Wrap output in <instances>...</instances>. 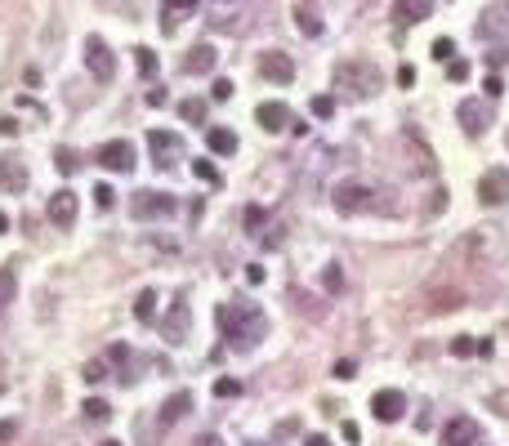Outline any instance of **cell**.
<instances>
[{"mask_svg": "<svg viewBox=\"0 0 509 446\" xmlns=\"http://www.w3.org/2000/svg\"><path fill=\"white\" fill-rule=\"evenodd\" d=\"M219 330H223V344H228V348L250 353V348L268 335V317H263L254 303H246V299L219 303Z\"/></svg>", "mask_w": 509, "mask_h": 446, "instance_id": "obj_1", "label": "cell"}, {"mask_svg": "<svg viewBox=\"0 0 509 446\" xmlns=\"http://www.w3.org/2000/svg\"><path fill=\"white\" fill-rule=\"evenodd\" d=\"M335 85L348 90L353 99H371V94H380V68L366 59H348L335 68Z\"/></svg>", "mask_w": 509, "mask_h": 446, "instance_id": "obj_2", "label": "cell"}, {"mask_svg": "<svg viewBox=\"0 0 509 446\" xmlns=\"http://www.w3.org/2000/svg\"><path fill=\"white\" fill-rule=\"evenodd\" d=\"M331 205H335L339 214H371V210H380V192H375L371 183H357V179H348V183L335 187Z\"/></svg>", "mask_w": 509, "mask_h": 446, "instance_id": "obj_3", "label": "cell"}, {"mask_svg": "<svg viewBox=\"0 0 509 446\" xmlns=\"http://www.w3.org/2000/svg\"><path fill=\"white\" fill-rule=\"evenodd\" d=\"M166 214H174V196L157 192V187H143V192L130 196V219L148 223V219H166Z\"/></svg>", "mask_w": 509, "mask_h": 446, "instance_id": "obj_4", "label": "cell"}, {"mask_svg": "<svg viewBox=\"0 0 509 446\" xmlns=\"http://www.w3.org/2000/svg\"><path fill=\"white\" fill-rule=\"evenodd\" d=\"M487 254V232H465L447 254V268H483Z\"/></svg>", "mask_w": 509, "mask_h": 446, "instance_id": "obj_5", "label": "cell"}, {"mask_svg": "<svg viewBox=\"0 0 509 446\" xmlns=\"http://www.w3.org/2000/svg\"><path fill=\"white\" fill-rule=\"evenodd\" d=\"M85 68H90V76H94V81H103V85L117 76V54L108 50L103 36H90V41H85Z\"/></svg>", "mask_w": 509, "mask_h": 446, "instance_id": "obj_6", "label": "cell"}, {"mask_svg": "<svg viewBox=\"0 0 509 446\" xmlns=\"http://www.w3.org/2000/svg\"><path fill=\"white\" fill-rule=\"evenodd\" d=\"M94 161H99L103 170H117V174H130L134 170V143L130 139H108L99 152H94Z\"/></svg>", "mask_w": 509, "mask_h": 446, "instance_id": "obj_7", "label": "cell"}, {"mask_svg": "<svg viewBox=\"0 0 509 446\" xmlns=\"http://www.w3.org/2000/svg\"><path fill=\"white\" fill-rule=\"evenodd\" d=\"M478 201L483 205H505L509 201V170H487L483 179H478Z\"/></svg>", "mask_w": 509, "mask_h": 446, "instance_id": "obj_8", "label": "cell"}, {"mask_svg": "<svg viewBox=\"0 0 509 446\" xmlns=\"http://www.w3.org/2000/svg\"><path fill=\"white\" fill-rule=\"evenodd\" d=\"M442 446H483V429H478L469 415H456L442 429Z\"/></svg>", "mask_w": 509, "mask_h": 446, "instance_id": "obj_9", "label": "cell"}, {"mask_svg": "<svg viewBox=\"0 0 509 446\" xmlns=\"http://www.w3.org/2000/svg\"><path fill=\"white\" fill-rule=\"evenodd\" d=\"M188 321H192V308H188V299L179 295L174 303H170L166 321H161V330H166V339H170V344H183V339H188Z\"/></svg>", "mask_w": 509, "mask_h": 446, "instance_id": "obj_10", "label": "cell"}, {"mask_svg": "<svg viewBox=\"0 0 509 446\" xmlns=\"http://www.w3.org/2000/svg\"><path fill=\"white\" fill-rule=\"evenodd\" d=\"M148 148H152V161H157V165L170 170V165H174V156L183 152V139H179V134H166V130H152V134H148Z\"/></svg>", "mask_w": 509, "mask_h": 446, "instance_id": "obj_11", "label": "cell"}, {"mask_svg": "<svg viewBox=\"0 0 509 446\" xmlns=\"http://www.w3.org/2000/svg\"><path fill=\"white\" fill-rule=\"evenodd\" d=\"M50 223L63 227V232L77 223V192H72V187H59V192L50 196Z\"/></svg>", "mask_w": 509, "mask_h": 446, "instance_id": "obj_12", "label": "cell"}, {"mask_svg": "<svg viewBox=\"0 0 509 446\" xmlns=\"http://www.w3.org/2000/svg\"><path fill=\"white\" fill-rule=\"evenodd\" d=\"M371 411H375V420L393 424V420H402V411H407V397H402L398 388H380V393L371 397Z\"/></svg>", "mask_w": 509, "mask_h": 446, "instance_id": "obj_13", "label": "cell"}, {"mask_svg": "<svg viewBox=\"0 0 509 446\" xmlns=\"http://www.w3.org/2000/svg\"><path fill=\"white\" fill-rule=\"evenodd\" d=\"M259 76H268V81H277V85H290V81H295V63H290V54L268 50L259 59Z\"/></svg>", "mask_w": 509, "mask_h": 446, "instance_id": "obj_14", "label": "cell"}, {"mask_svg": "<svg viewBox=\"0 0 509 446\" xmlns=\"http://www.w3.org/2000/svg\"><path fill=\"white\" fill-rule=\"evenodd\" d=\"M478 41H505L509 36V9L505 5H496V9H487L483 18H478Z\"/></svg>", "mask_w": 509, "mask_h": 446, "instance_id": "obj_15", "label": "cell"}, {"mask_svg": "<svg viewBox=\"0 0 509 446\" xmlns=\"http://www.w3.org/2000/svg\"><path fill=\"white\" fill-rule=\"evenodd\" d=\"M197 5H201V0H161V32H166V36H174V32H179V23L197 14Z\"/></svg>", "mask_w": 509, "mask_h": 446, "instance_id": "obj_16", "label": "cell"}, {"mask_svg": "<svg viewBox=\"0 0 509 446\" xmlns=\"http://www.w3.org/2000/svg\"><path fill=\"white\" fill-rule=\"evenodd\" d=\"M456 121L465 125V134H483V125H487V103L483 99H465L456 108Z\"/></svg>", "mask_w": 509, "mask_h": 446, "instance_id": "obj_17", "label": "cell"}, {"mask_svg": "<svg viewBox=\"0 0 509 446\" xmlns=\"http://www.w3.org/2000/svg\"><path fill=\"white\" fill-rule=\"evenodd\" d=\"M214 63H219L214 45H192V50L183 54V72H188V76H206V72H214Z\"/></svg>", "mask_w": 509, "mask_h": 446, "instance_id": "obj_18", "label": "cell"}, {"mask_svg": "<svg viewBox=\"0 0 509 446\" xmlns=\"http://www.w3.org/2000/svg\"><path fill=\"white\" fill-rule=\"evenodd\" d=\"M27 187V165L18 156H0V192H23Z\"/></svg>", "mask_w": 509, "mask_h": 446, "instance_id": "obj_19", "label": "cell"}, {"mask_svg": "<svg viewBox=\"0 0 509 446\" xmlns=\"http://www.w3.org/2000/svg\"><path fill=\"white\" fill-rule=\"evenodd\" d=\"M254 121H259L268 134H277V130L290 125V112H286V103H259V108H254Z\"/></svg>", "mask_w": 509, "mask_h": 446, "instance_id": "obj_20", "label": "cell"}, {"mask_svg": "<svg viewBox=\"0 0 509 446\" xmlns=\"http://www.w3.org/2000/svg\"><path fill=\"white\" fill-rule=\"evenodd\" d=\"M433 14V0H393V18L398 23H424Z\"/></svg>", "mask_w": 509, "mask_h": 446, "instance_id": "obj_21", "label": "cell"}, {"mask_svg": "<svg viewBox=\"0 0 509 446\" xmlns=\"http://www.w3.org/2000/svg\"><path fill=\"white\" fill-rule=\"evenodd\" d=\"M295 27L308 36V41H317V36H322V14H317L313 5H304V0H299V5H295Z\"/></svg>", "mask_w": 509, "mask_h": 446, "instance_id": "obj_22", "label": "cell"}, {"mask_svg": "<svg viewBox=\"0 0 509 446\" xmlns=\"http://www.w3.org/2000/svg\"><path fill=\"white\" fill-rule=\"evenodd\" d=\"M206 143H210L214 156H232V152H237V134H232V130H223V125H214L210 134H206Z\"/></svg>", "mask_w": 509, "mask_h": 446, "instance_id": "obj_23", "label": "cell"}, {"mask_svg": "<svg viewBox=\"0 0 509 446\" xmlns=\"http://www.w3.org/2000/svg\"><path fill=\"white\" fill-rule=\"evenodd\" d=\"M188 411H192V393H174V397L161 406V424H179Z\"/></svg>", "mask_w": 509, "mask_h": 446, "instance_id": "obj_24", "label": "cell"}, {"mask_svg": "<svg viewBox=\"0 0 509 446\" xmlns=\"http://www.w3.org/2000/svg\"><path fill=\"white\" fill-rule=\"evenodd\" d=\"M429 308H433V312L465 308V295H460V290H429Z\"/></svg>", "mask_w": 509, "mask_h": 446, "instance_id": "obj_25", "label": "cell"}, {"mask_svg": "<svg viewBox=\"0 0 509 446\" xmlns=\"http://www.w3.org/2000/svg\"><path fill=\"white\" fill-rule=\"evenodd\" d=\"M14 290H18V272H14V263H5L0 268V308L14 303Z\"/></svg>", "mask_w": 509, "mask_h": 446, "instance_id": "obj_26", "label": "cell"}, {"mask_svg": "<svg viewBox=\"0 0 509 446\" xmlns=\"http://www.w3.org/2000/svg\"><path fill=\"white\" fill-rule=\"evenodd\" d=\"M81 411H85V420H90V424H108V420H112V406H108V402H99V397H90V402H85Z\"/></svg>", "mask_w": 509, "mask_h": 446, "instance_id": "obj_27", "label": "cell"}, {"mask_svg": "<svg viewBox=\"0 0 509 446\" xmlns=\"http://www.w3.org/2000/svg\"><path fill=\"white\" fill-rule=\"evenodd\" d=\"M322 286H326V295H344V272H339V263H326L322 268Z\"/></svg>", "mask_w": 509, "mask_h": 446, "instance_id": "obj_28", "label": "cell"}, {"mask_svg": "<svg viewBox=\"0 0 509 446\" xmlns=\"http://www.w3.org/2000/svg\"><path fill=\"white\" fill-rule=\"evenodd\" d=\"M134 317L139 321H152L157 317V290H143V295L134 299Z\"/></svg>", "mask_w": 509, "mask_h": 446, "instance_id": "obj_29", "label": "cell"}, {"mask_svg": "<svg viewBox=\"0 0 509 446\" xmlns=\"http://www.w3.org/2000/svg\"><path fill=\"white\" fill-rule=\"evenodd\" d=\"M54 165H59L63 174H77V170H81V156H77L72 148H59V152H54Z\"/></svg>", "mask_w": 509, "mask_h": 446, "instance_id": "obj_30", "label": "cell"}, {"mask_svg": "<svg viewBox=\"0 0 509 446\" xmlns=\"http://www.w3.org/2000/svg\"><path fill=\"white\" fill-rule=\"evenodd\" d=\"M179 112H183V121H192V125H206V112H210V108H206L201 99H188Z\"/></svg>", "mask_w": 509, "mask_h": 446, "instance_id": "obj_31", "label": "cell"}, {"mask_svg": "<svg viewBox=\"0 0 509 446\" xmlns=\"http://www.w3.org/2000/svg\"><path fill=\"white\" fill-rule=\"evenodd\" d=\"M134 63H139V76H148V81L157 76V54L148 50V45H143V50H134Z\"/></svg>", "mask_w": 509, "mask_h": 446, "instance_id": "obj_32", "label": "cell"}, {"mask_svg": "<svg viewBox=\"0 0 509 446\" xmlns=\"http://www.w3.org/2000/svg\"><path fill=\"white\" fill-rule=\"evenodd\" d=\"M474 353H478L474 335H456V339H451V357H474Z\"/></svg>", "mask_w": 509, "mask_h": 446, "instance_id": "obj_33", "label": "cell"}, {"mask_svg": "<svg viewBox=\"0 0 509 446\" xmlns=\"http://www.w3.org/2000/svg\"><path fill=\"white\" fill-rule=\"evenodd\" d=\"M192 174L201 179V183H210V187H219V170L210 165V161H192Z\"/></svg>", "mask_w": 509, "mask_h": 446, "instance_id": "obj_34", "label": "cell"}, {"mask_svg": "<svg viewBox=\"0 0 509 446\" xmlns=\"http://www.w3.org/2000/svg\"><path fill=\"white\" fill-rule=\"evenodd\" d=\"M433 59H438V63H451V59H456V45H451L447 36H442V41H433Z\"/></svg>", "mask_w": 509, "mask_h": 446, "instance_id": "obj_35", "label": "cell"}, {"mask_svg": "<svg viewBox=\"0 0 509 446\" xmlns=\"http://www.w3.org/2000/svg\"><path fill=\"white\" fill-rule=\"evenodd\" d=\"M241 393V384H237V379H228V375H223V379H214V397H237Z\"/></svg>", "mask_w": 509, "mask_h": 446, "instance_id": "obj_36", "label": "cell"}, {"mask_svg": "<svg viewBox=\"0 0 509 446\" xmlns=\"http://www.w3.org/2000/svg\"><path fill=\"white\" fill-rule=\"evenodd\" d=\"M94 201H99V210H112V201H117V192H112L108 183H99V187H94Z\"/></svg>", "mask_w": 509, "mask_h": 446, "instance_id": "obj_37", "label": "cell"}, {"mask_svg": "<svg viewBox=\"0 0 509 446\" xmlns=\"http://www.w3.org/2000/svg\"><path fill=\"white\" fill-rule=\"evenodd\" d=\"M447 76H451V81H465V76H469V63H465V59H451V63H447Z\"/></svg>", "mask_w": 509, "mask_h": 446, "instance_id": "obj_38", "label": "cell"}, {"mask_svg": "<svg viewBox=\"0 0 509 446\" xmlns=\"http://www.w3.org/2000/svg\"><path fill=\"white\" fill-rule=\"evenodd\" d=\"M331 112H335V99H326V94H322V99H313V116H331Z\"/></svg>", "mask_w": 509, "mask_h": 446, "instance_id": "obj_39", "label": "cell"}, {"mask_svg": "<svg viewBox=\"0 0 509 446\" xmlns=\"http://www.w3.org/2000/svg\"><path fill=\"white\" fill-rule=\"evenodd\" d=\"M18 438V420H0V446Z\"/></svg>", "mask_w": 509, "mask_h": 446, "instance_id": "obj_40", "label": "cell"}, {"mask_svg": "<svg viewBox=\"0 0 509 446\" xmlns=\"http://www.w3.org/2000/svg\"><path fill=\"white\" fill-rule=\"evenodd\" d=\"M210 94H214L219 103H223V99H232V81H223V76H219V81L210 85Z\"/></svg>", "mask_w": 509, "mask_h": 446, "instance_id": "obj_41", "label": "cell"}, {"mask_svg": "<svg viewBox=\"0 0 509 446\" xmlns=\"http://www.w3.org/2000/svg\"><path fill=\"white\" fill-rule=\"evenodd\" d=\"M85 379H90V384H99V379H108V366H103V362H90V366H85Z\"/></svg>", "mask_w": 509, "mask_h": 446, "instance_id": "obj_42", "label": "cell"}, {"mask_svg": "<svg viewBox=\"0 0 509 446\" xmlns=\"http://www.w3.org/2000/svg\"><path fill=\"white\" fill-rule=\"evenodd\" d=\"M483 90H487V99H501V94H505V81H501V76H487Z\"/></svg>", "mask_w": 509, "mask_h": 446, "instance_id": "obj_43", "label": "cell"}, {"mask_svg": "<svg viewBox=\"0 0 509 446\" xmlns=\"http://www.w3.org/2000/svg\"><path fill=\"white\" fill-rule=\"evenodd\" d=\"M18 130H23V125H18V121H14V116H0V134H5V139H14V134H18Z\"/></svg>", "mask_w": 509, "mask_h": 446, "instance_id": "obj_44", "label": "cell"}, {"mask_svg": "<svg viewBox=\"0 0 509 446\" xmlns=\"http://www.w3.org/2000/svg\"><path fill=\"white\" fill-rule=\"evenodd\" d=\"M263 245H268V250H272V245H281V227H268V232H263Z\"/></svg>", "mask_w": 509, "mask_h": 446, "instance_id": "obj_45", "label": "cell"}, {"mask_svg": "<svg viewBox=\"0 0 509 446\" xmlns=\"http://www.w3.org/2000/svg\"><path fill=\"white\" fill-rule=\"evenodd\" d=\"M353 371H357L353 362H335V375H339V379H353Z\"/></svg>", "mask_w": 509, "mask_h": 446, "instance_id": "obj_46", "label": "cell"}, {"mask_svg": "<svg viewBox=\"0 0 509 446\" xmlns=\"http://www.w3.org/2000/svg\"><path fill=\"white\" fill-rule=\"evenodd\" d=\"M492 406H496L501 415H509V393H496V397H492Z\"/></svg>", "mask_w": 509, "mask_h": 446, "instance_id": "obj_47", "label": "cell"}, {"mask_svg": "<svg viewBox=\"0 0 509 446\" xmlns=\"http://www.w3.org/2000/svg\"><path fill=\"white\" fill-rule=\"evenodd\" d=\"M246 223H250V227H259V223H263V210H254V205H250V210H246Z\"/></svg>", "mask_w": 509, "mask_h": 446, "instance_id": "obj_48", "label": "cell"}, {"mask_svg": "<svg viewBox=\"0 0 509 446\" xmlns=\"http://www.w3.org/2000/svg\"><path fill=\"white\" fill-rule=\"evenodd\" d=\"M197 446H223V442L214 438V433H206V438H197Z\"/></svg>", "mask_w": 509, "mask_h": 446, "instance_id": "obj_49", "label": "cell"}, {"mask_svg": "<svg viewBox=\"0 0 509 446\" xmlns=\"http://www.w3.org/2000/svg\"><path fill=\"white\" fill-rule=\"evenodd\" d=\"M304 446H331V442H326V438H317V433H313V438H308Z\"/></svg>", "mask_w": 509, "mask_h": 446, "instance_id": "obj_50", "label": "cell"}, {"mask_svg": "<svg viewBox=\"0 0 509 446\" xmlns=\"http://www.w3.org/2000/svg\"><path fill=\"white\" fill-rule=\"evenodd\" d=\"M0 232H9V219H5V210H0Z\"/></svg>", "mask_w": 509, "mask_h": 446, "instance_id": "obj_51", "label": "cell"}, {"mask_svg": "<svg viewBox=\"0 0 509 446\" xmlns=\"http://www.w3.org/2000/svg\"><path fill=\"white\" fill-rule=\"evenodd\" d=\"M214 5H246V0H214Z\"/></svg>", "mask_w": 509, "mask_h": 446, "instance_id": "obj_52", "label": "cell"}, {"mask_svg": "<svg viewBox=\"0 0 509 446\" xmlns=\"http://www.w3.org/2000/svg\"><path fill=\"white\" fill-rule=\"evenodd\" d=\"M99 446H121V442H99Z\"/></svg>", "mask_w": 509, "mask_h": 446, "instance_id": "obj_53", "label": "cell"}]
</instances>
